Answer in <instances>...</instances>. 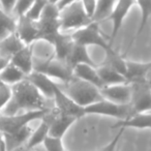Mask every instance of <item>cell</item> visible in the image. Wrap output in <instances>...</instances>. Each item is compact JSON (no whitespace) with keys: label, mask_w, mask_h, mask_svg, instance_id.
Returning a JSON list of instances; mask_svg holds the SVG:
<instances>
[{"label":"cell","mask_w":151,"mask_h":151,"mask_svg":"<svg viewBox=\"0 0 151 151\" xmlns=\"http://www.w3.org/2000/svg\"><path fill=\"white\" fill-rule=\"evenodd\" d=\"M13 97L1 115H14L28 111H51L47 99L27 79L13 85Z\"/></svg>","instance_id":"obj_1"},{"label":"cell","mask_w":151,"mask_h":151,"mask_svg":"<svg viewBox=\"0 0 151 151\" xmlns=\"http://www.w3.org/2000/svg\"><path fill=\"white\" fill-rule=\"evenodd\" d=\"M64 88L60 86L59 87L71 99H73L78 105L84 108L104 99L101 89L99 87L94 86L93 84L86 82L84 80H81L77 77H73L70 81L64 83Z\"/></svg>","instance_id":"obj_2"},{"label":"cell","mask_w":151,"mask_h":151,"mask_svg":"<svg viewBox=\"0 0 151 151\" xmlns=\"http://www.w3.org/2000/svg\"><path fill=\"white\" fill-rule=\"evenodd\" d=\"M59 14H60V9L56 3L49 1L40 20L37 21L38 29H40L38 40H42V42L53 45L57 36L62 32L60 28Z\"/></svg>","instance_id":"obj_3"},{"label":"cell","mask_w":151,"mask_h":151,"mask_svg":"<svg viewBox=\"0 0 151 151\" xmlns=\"http://www.w3.org/2000/svg\"><path fill=\"white\" fill-rule=\"evenodd\" d=\"M59 21L62 32L75 31L93 22L85 13L81 0H78L61 9L59 14Z\"/></svg>","instance_id":"obj_4"},{"label":"cell","mask_w":151,"mask_h":151,"mask_svg":"<svg viewBox=\"0 0 151 151\" xmlns=\"http://www.w3.org/2000/svg\"><path fill=\"white\" fill-rule=\"evenodd\" d=\"M34 70L40 71L51 79H57L63 83L68 82L75 77L73 67L66 61L56 57L47 59H37L34 57Z\"/></svg>","instance_id":"obj_5"},{"label":"cell","mask_w":151,"mask_h":151,"mask_svg":"<svg viewBox=\"0 0 151 151\" xmlns=\"http://www.w3.org/2000/svg\"><path fill=\"white\" fill-rule=\"evenodd\" d=\"M70 36L76 44L82 45L87 48L89 46H96L101 48L105 52L112 49V45L105 38L99 29V23L96 22H91L89 25L75 30L70 33Z\"/></svg>","instance_id":"obj_6"},{"label":"cell","mask_w":151,"mask_h":151,"mask_svg":"<svg viewBox=\"0 0 151 151\" xmlns=\"http://www.w3.org/2000/svg\"><path fill=\"white\" fill-rule=\"evenodd\" d=\"M51 111H28L14 115H1L0 114V132L9 134L28 126L32 121L44 119Z\"/></svg>","instance_id":"obj_7"},{"label":"cell","mask_w":151,"mask_h":151,"mask_svg":"<svg viewBox=\"0 0 151 151\" xmlns=\"http://www.w3.org/2000/svg\"><path fill=\"white\" fill-rule=\"evenodd\" d=\"M85 115H101L113 117L118 120H123L132 114L129 104H117L103 99L84 108Z\"/></svg>","instance_id":"obj_8"},{"label":"cell","mask_w":151,"mask_h":151,"mask_svg":"<svg viewBox=\"0 0 151 151\" xmlns=\"http://www.w3.org/2000/svg\"><path fill=\"white\" fill-rule=\"evenodd\" d=\"M132 99L129 105L134 113L151 112V88L146 80L132 82Z\"/></svg>","instance_id":"obj_9"},{"label":"cell","mask_w":151,"mask_h":151,"mask_svg":"<svg viewBox=\"0 0 151 151\" xmlns=\"http://www.w3.org/2000/svg\"><path fill=\"white\" fill-rule=\"evenodd\" d=\"M53 99L55 101V106H56V110L58 113L73 116V117H76L77 119H80V118L86 116L85 115L84 107L78 105L73 99H71L59 87V85H57V87L55 88Z\"/></svg>","instance_id":"obj_10"},{"label":"cell","mask_w":151,"mask_h":151,"mask_svg":"<svg viewBox=\"0 0 151 151\" xmlns=\"http://www.w3.org/2000/svg\"><path fill=\"white\" fill-rule=\"evenodd\" d=\"M134 5H137L136 0H117L115 6H114L113 11L108 19L112 22V33L111 37H110L111 45L119 33L125 18L127 17L130 9Z\"/></svg>","instance_id":"obj_11"},{"label":"cell","mask_w":151,"mask_h":151,"mask_svg":"<svg viewBox=\"0 0 151 151\" xmlns=\"http://www.w3.org/2000/svg\"><path fill=\"white\" fill-rule=\"evenodd\" d=\"M16 33L26 46H31L33 42H38L40 29L37 21L29 19L25 15L17 17Z\"/></svg>","instance_id":"obj_12"},{"label":"cell","mask_w":151,"mask_h":151,"mask_svg":"<svg viewBox=\"0 0 151 151\" xmlns=\"http://www.w3.org/2000/svg\"><path fill=\"white\" fill-rule=\"evenodd\" d=\"M103 97L108 101H114L117 104H129L132 99V86L130 83L109 85L101 89Z\"/></svg>","instance_id":"obj_13"},{"label":"cell","mask_w":151,"mask_h":151,"mask_svg":"<svg viewBox=\"0 0 151 151\" xmlns=\"http://www.w3.org/2000/svg\"><path fill=\"white\" fill-rule=\"evenodd\" d=\"M28 81L31 84H33L35 86V88L44 95L46 99H52L54 96L55 88L57 87V84L53 81V79H51L50 77H48L45 73H40L37 70H33L31 73L26 77Z\"/></svg>","instance_id":"obj_14"},{"label":"cell","mask_w":151,"mask_h":151,"mask_svg":"<svg viewBox=\"0 0 151 151\" xmlns=\"http://www.w3.org/2000/svg\"><path fill=\"white\" fill-rule=\"evenodd\" d=\"M113 129L117 128H136V129H151V112L134 113L126 119L118 120L112 125Z\"/></svg>","instance_id":"obj_15"},{"label":"cell","mask_w":151,"mask_h":151,"mask_svg":"<svg viewBox=\"0 0 151 151\" xmlns=\"http://www.w3.org/2000/svg\"><path fill=\"white\" fill-rule=\"evenodd\" d=\"M14 65L20 68L26 76L34 70V54L31 46H25L9 59Z\"/></svg>","instance_id":"obj_16"},{"label":"cell","mask_w":151,"mask_h":151,"mask_svg":"<svg viewBox=\"0 0 151 151\" xmlns=\"http://www.w3.org/2000/svg\"><path fill=\"white\" fill-rule=\"evenodd\" d=\"M32 132L33 130L28 125L14 132H9V134H2L3 136L6 150L14 151L18 148H21V147H25L30 136H31Z\"/></svg>","instance_id":"obj_17"},{"label":"cell","mask_w":151,"mask_h":151,"mask_svg":"<svg viewBox=\"0 0 151 151\" xmlns=\"http://www.w3.org/2000/svg\"><path fill=\"white\" fill-rule=\"evenodd\" d=\"M73 76L81 79V80L91 83L94 86L99 87V89L105 87V85H104L103 81H101V77L99 75V71H97V66L85 64V63L76 65V66H73Z\"/></svg>","instance_id":"obj_18"},{"label":"cell","mask_w":151,"mask_h":151,"mask_svg":"<svg viewBox=\"0 0 151 151\" xmlns=\"http://www.w3.org/2000/svg\"><path fill=\"white\" fill-rule=\"evenodd\" d=\"M77 118L69 115L58 113L50 121V132L49 134L56 138L62 139L66 132L71 127L73 123L77 121Z\"/></svg>","instance_id":"obj_19"},{"label":"cell","mask_w":151,"mask_h":151,"mask_svg":"<svg viewBox=\"0 0 151 151\" xmlns=\"http://www.w3.org/2000/svg\"><path fill=\"white\" fill-rule=\"evenodd\" d=\"M151 67V61L147 63L134 62V61L126 60L125 77L128 83L138 82V81L146 80V75Z\"/></svg>","instance_id":"obj_20"},{"label":"cell","mask_w":151,"mask_h":151,"mask_svg":"<svg viewBox=\"0 0 151 151\" xmlns=\"http://www.w3.org/2000/svg\"><path fill=\"white\" fill-rule=\"evenodd\" d=\"M66 62L73 68L76 65L83 64V63L93 65V66H97L94 61L92 60V58L90 57V55H89L88 48L85 46H82V45L76 44V42L73 45V49H71L70 53H69L68 57H67Z\"/></svg>","instance_id":"obj_21"},{"label":"cell","mask_w":151,"mask_h":151,"mask_svg":"<svg viewBox=\"0 0 151 151\" xmlns=\"http://www.w3.org/2000/svg\"><path fill=\"white\" fill-rule=\"evenodd\" d=\"M26 45L21 40L16 32L9 34L5 38L0 40V55L11 59L13 55L19 52Z\"/></svg>","instance_id":"obj_22"},{"label":"cell","mask_w":151,"mask_h":151,"mask_svg":"<svg viewBox=\"0 0 151 151\" xmlns=\"http://www.w3.org/2000/svg\"><path fill=\"white\" fill-rule=\"evenodd\" d=\"M97 71L105 86L128 83L127 79L123 73L109 65L103 64L101 66H97Z\"/></svg>","instance_id":"obj_23"},{"label":"cell","mask_w":151,"mask_h":151,"mask_svg":"<svg viewBox=\"0 0 151 151\" xmlns=\"http://www.w3.org/2000/svg\"><path fill=\"white\" fill-rule=\"evenodd\" d=\"M73 45H75V42L71 38L70 34H65L64 32H61L52 45L55 50V57L66 61Z\"/></svg>","instance_id":"obj_24"},{"label":"cell","mask_w":151,"mask_h":151,"mask_svg":"<svg viewBox=\"0 0 151 151\" xmlns=\"http://www.w3.org/2000/svg\"><path fill=\"white\" fill-rule=\"evenodd\" d=\"M50 132V121L46 120V117H44V120L40 122V125L36 127L35 130H33L26 144L25 148L27 151L34 150L36 147L42 146L44 141L49 136Z\"/></svg>","instance_id":"obj_25"},{"label":"cell","mask_w":151,"mask_h":151,"mask_svg":"<svg viewBox=\"0 0 151 151\" xmlns=\"http://www.w3.org/2000/svg\"><path fill=\"white\" fill-rule=\"evenodd\" d=\"M27 76L23 73L20 68H18L16 65L9 61V64L3 68V70L0 73V81L6 83L9 85H15L21 81L25 80Z\"/></svg>","instance_id":"obj_26"},{"label":"cell","mask_w":151,"mask_h":151,"mask_svg":"<svg viewBox=\"0 0 151 151\" xmlns=\"http://www.w3.org/2000/svg\"><path fill=\"white\" fill-rule=\"evenodd\" d=\"M116 2H117V0H97L96 11L93 16L92 21L101 23V22L109 19Z\"/></svg>","instance_id":"obj_27"},{"label":"cell","mask_w":151,"mask_h":151,"mask_svg":"<svg viewBox=\"0 0 151 151\" xmlns=\"http://www.w3.org/2000/svg\"><path fill=\"white\" fill-rule=\"evenodd\" d=\"M106 58L104 64L109 65L113 68L117 69L118 71L122 73L125 76L126 70V60H124L116 51L113 50V48L110 49L109 51H106Z\"/></svg>","instance_id":"obj_28"},{"label":"cell","mask_w":151,"mask_h":151,"mask_svg":"<svg viewBox=\"0 0 151 151\" xmlns=\"http://www.w3.org/2000/svg\"><path fill=\"white\" fill-rule=\"evenodd\" d=\"M137 5L139 6L141 12V20L139 24L138 31H137L136 37H138L143 32L144 28L146 27L149 19L151 18V0H136Z\"/></svg>","instance_id":"obj_29"},{"label":"cell","mask_w":151,"mask_h":151,"mask_svg":"<svg viewBox=\"0 0 151 151\" xmlns=\"http://www.w3.org/2000/svg\"><path fill=\"white\" fill-rule=\"evenodd\" d=\"M49 0H35L33 2V4L30 6V9L27 11V13L25 14L26 17H28L29 19L34 20V21H38L42 16V12H44L46 5L48 4Z\"/></svg>","instance_id":"obj_30"},{"label":"cell","mask_w":151,"mask_h":151,"mask_svg":"<svg viewBox=\"0 0 151 151\" xmlns=\"http://www.w3.org/2000/svg\"><path fill=\"white\" fill-rule=\"evenodd\" d=\"M13 97V87L12 85L0 81V113L9 105Z\"/></svg>","instance_id":"obj_31"},{"label":"cell","mask_w":151,"mask_h":151,"mask_svg":"<svg viewBox=\"0 0 151 151\" xmlns=\"http://www.w3.org/2000/svg\"><path fill=\"white\" fill-rule=\"evenodd\" d=\"M46 151H65L62 139L49 134L42 145Z\"/></svg>","instance_id":"obj_32"},{"label":"cell","mask_w":151,"mask_h":151,"mask_svg":"<svg viewBox=\"0 0 151 151\" xmlns=\"http://www.w3.org/2000/svg\"><path fill=\"white\" fill-rule=\"evenodd\" d=\"M0 25H2L11 32H15L17 27V20L14 19L11 14L3 11L1 7H0Z\"/></svg>","instance_id":"obj_33"},{"label":"cell","mask_w":151,"mask_h":151,"mask_svg":"<svg viewBox=\"0 0 151 151\" xmlns=\"http://www.w3.org/2000/svg\"><path fill=\"white\" fill-rule=\"evenodd\" d=\"M34 1L35 0H18L15 9H14V13L16 14L17 17L25 15L28 9H30V6L33 4Z\"/></svg>","instance_id":"obj_34"},{"label":"cell","mask_w":151,"mask_h":151,"mask_svg":"<svg viewBox=\"0 0 151 151\" xmlns=\"http://www.w3.org/2000/svg\"><path fill=\"white\" fill-rule=\"evenodd\" d=\"M81 3H82V6L84 9L85 13L92 20L93 16L95 14V11H96L97 0H81Z\"/></svg>","instance_id":"obj_35"},{"label":"cell","mask_w":151,"mask_h":151,"mask_svg":"<svg viewBox=\"0 0 151 151\" xmlns=\"http://www.w3.org/2000/svg\"><path fill=\"white\" fill-rule=\"evenodd\" d=\"M118 129L119 130H118V132H117V134H116L115 138H114L113 140H112L111 142L107 145V146L104 147L101 151H116L117 150L118 144H119V141H120V139H121V136L124 132V128H118Z\"/></svg>","instance_id":"obj_36"},{"label":"cell","mask_w":151,"mask_h":151,"mask_svg":"<svg viewBox=\"0 0 151 151\" xmlns=\"http://www.w3.org/2000/svg\"><path fill=\"white\" fill-rule=\"evenodd\" d=\"M18 0H0V7L5 11L6 13H14V9L16 7Z\"/></svg>","instance_id":"obj_37"},{"label":"cell","mask_w":151,"mask_h":151,"mask_svg":"<svg viewBox=\"0 0 151 151\" xmlns=\"http://www.w3.org/2000/svg\"><path fill=\"white\" fill-rule=\"evenodd\" d=\"M76 1H78V0H59L56 4H57V6L59 7V9H61L64 6H66V5L70 4V3L76 2Z\"/></svg>","instance_id":"obj_38"},{"label":"cell","mask_w":151,"mask_h":151,"mask_svg":"<svg viewBox=\"0 0 151 151\" xmlns=\"http://www.w3.org/2000/svg\"><path fill=\"white\" fill-rule=\"evenodd\" d=\"M13 33V32H11L9 29H6L5 27H3L2 25H0V40H3V38L6 37L9 34Z\"/></svg>","instance_id":"obj_39"},{"label":"cell","mask_w":151,"mask_h":151,"mask_svg":"<svg viewBox=\"0 0 151 151\" xmlns=\"http://www.w3.org/2000/svg\"><path fill=\"white\" fill-rule=\"evenodd\" d=\"M146 82H147V84H148V86L151 88V67L149 68L148 73H147V75H146Z\"/></svg>","instance_id":"obj_40"},{"label":"cell","mask_w":151,"mask_h":151,"mask_svg":"<svg viewBox=\"0 0 151 151\" xmlns=\"http://www.w3.org/2000/svg\"><path fill=\"white\" fill-rule=\"evenodd\" d=\"M14 151H27V150H26L25 147H21V148H18V149H16V150H14Z\"/></svg>","instance_id":"obj_41"},{"label":"cell","mask_w":151,"mask_h":151,"mask_svg":"<svg viewBox=\"0 0 151 151\" xmlns=\"http://www.w3.org/2000/svg\"><path fill=\"white\" fill-rule=\"evenodd\" d=\"M51 2H53V3H57L59 1V0H50Z\"/></svg>","instance_id":"obj_42"},{"label":"cell","mask_w":151,"mask_h":151,"mask_svg":"<svg viewBox=\"0 0 151 151\" xmlns=\"http://www.w3.org/2000/svg\"><path fill=\"white\" fill-rule=\"evenodd\" d=\"M116 151H119V150H118V149H117V150H116Z\"/></svg>","instance_id":"obj_43"},{"label":"cell","mask_w":151,"mask_h":151,"mask_svg":"<svg viewBox=\"0 0 151 151\" xmlns=\"http://www.w3.org/2000/svg\"><path fill=\"white\" fill-rule=\"evenodd\" d=\"M49 1H50V0H49Z\"/></svg>","instance_id":"obj_44"}]
</instances>
